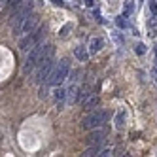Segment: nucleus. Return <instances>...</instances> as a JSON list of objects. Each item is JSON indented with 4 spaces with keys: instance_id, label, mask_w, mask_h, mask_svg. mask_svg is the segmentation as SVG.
<instances>
[{
    "instance_id": "f257e3e1",
    "label": "nucleus",
    "mask_w": 157,
    "mask_h": 157,
    "mask_svg": "<svg viewBox=\"0 0 157 157\" xmlns=\"http://www.w3.org/2000/svg\"><path fill=\"white\" fill-rule=\"evenodd\" d=\"M68 70H70V61L68 59H63L55 68L51 70L49 78H48V85H61L66 78H68Z\"/></svg>"
},
{
    "instance_id": "f03ea898",
    "label": "nucleus",
    "mask_w": 157,
    "mask_h": 157,
    "mask_svg": "<svg viewBox=\"0 0 157 157\" xmlns=\"http://www.w3.org/2000/svg\"><path fill=\"white\" fill-rule=\"evenodd\" d=\"M44 44L40 42V44H36L34 48L30 49V53H29V57H27V61H25V66H23V72L25 74H29L30 70H34L36 66L42 63V55H44Z\"/></svg>"
},
{
    "instance_id": "7ed1b4c3",
    "label": "nucleus",
    "mask_w": 157,
    "mask_h": 157,
    "mask_svg": "<svg viewBox=\"0 0 157 157\" xmlns=\"http://www.w3.org/2000/svg\"><path fill=\"white\" fill-rule=\"evenodd\" d=\"M32 13V2H25V4H21L15 12H13V17H12V29H13V32L17 34V30H19V27L23 25V21L29 17Z\"/></svg>"
},
{
    "instance_id": "20e7f679",
    "label": "nucleus",
    "mask_w": 157,
    "mask_h": 157,
    "mask_svg": "<svg viewBox=\"0 0 157 157\" xmlns=\"http://www.w3.org/2000/svg\"><path fill=\"white\" fill-rule=\"evenodd\" d=\"M42 36H44V29L38 27L36 30H32V32H29V34H25V38L19 42V49H21V51H29V49H32L36 44L42 42Z\"/></svg>"
},
{
    "instance_id": "39448f33",
    "label": "nucleus",
    "mask_w": 157,
    "mask_h": 157,
    "mask_svg": "<svg viewBox=\"0 0 157 157\" xmlns=\"http://www.w3.org/2000/svg\"><path fill=\"white\" fill-rule=\"evenodd\" d=\"M106 117H108V112L97 110V112H91L89 116L83 117L82 125H83V129H95V127H98V125H102V123L106 121Z\"/></svg>"
},
{
    "instance_id": "423d86ee",
    "label": "nucleus",
    "mask_w": 157,
    "mask_h": 157,
    "mask_svg": "<svg viewBox=\"0 0 157 157\" xmlns=\"http://www.w3.org/2000/svg\"><path fill=\"white\" fill-rule=\"evenodd\" d=\"M53 68H55V63H53V59H51V57H49V59H46V61H42V63H40V70L36 72L34 82H36V83H46Z\"/></svg>"
},
{
    "instance_id": "0eeeda50",
    "label": "nucleus",
    "mask_w": 157,
    "mask_h": 157,
    "mask_svg": "<svg viewBox=\"0 0 157 157\" xmlns=\"http://www.w3.org/2000/svg\"><path fill=\"white\" fill-rule=\"evenodd\" d=\"M38 25H40V17H38V15H34V13H30V15L23 21V25L19 27L17 34H29V32L36 30V29H38Z\"/></svg>"
},
{
    "instance_id": "6e6552de",
    "label": "nucleus",
    "mask_w": 157,
    "mask_h": 157,
    "mask_svg": "<svg viewBox=\"0 0 157 157\" xmlns=\"http://www.w3.org/2000/svg\"><path fill=\"white\" fill-rule=\"evenodd\" d=\"M106 134H108V131H106V129L93 131V132L85 138V142H87L89 146H91V144H100V142H102V138H106Z\"/></svg>"
},
{
    "instance_id": "1a4fd4ad",
    "label": "nucleus",
    "mask_w": 157,
    "mask_h": 157,
    "mask_svg": "<svg viewBox=\"0 0 157 157\" xmlns=\"http://www.w3.org/2000/svg\"><path fill=\"white\" fill-rule=\"evenodd\" d=\"M97 104H98V97H95V95H93V97H91V95H87V97H85V100H83V106H85L87 110L95 108Z\"/></svg>"
},
{
    "instance_id": "9d476101",
    "label": "nucleus",
    "mask_w": 157,
    "mask_h": 157,
    "mask_svg": "<svg viewBox=\"0 0 157 157\" xmlns=\"http://www.w3.org/2000/svg\"><path fill=\"white\" fill-rule=\"evenodd\" d=\"M102 40L100 38H91V42H89V49H91V53H97V51H100V48H102Z\"/></svg>"
},
{
    "instance_id": "9b49d317",
    "label": "nucleus",
    "mask_w": 157,
    "mask_h": 157,
    "mask_svg": "<svg viewBox=\"0 0 157 157\" xmlns=\"http://www.w3.org/2000/svg\"><path fill=\"white\" fill-rule=\"evenodd\" d=\"M98 151H100V146L98 144H91V148H87L83 151V157H95V155H98Z\"/></svg>"
},
{
    "instance_id": "f8f14e48",
    "label": "nucleus",
    "mask_w": 157,
    "mask_h": 157,
    "mask_svg": "<svg viewBox=\"0 0 157 157\" xmlns=\"http://www.w3.org/2000/svg\"><path fill=\"white\" fill-rule=\"evenodd\" d=\"M116 25H117L119 29H129V27H131V23L127 21V15H125V13L119 15V17H116Z\"/></svg>"
},
{
    "instance_id": "ddd939ff",
    "label": "nucleus",
    "mask_w": 157,
    "mask_h": 157,
    "mask_svg": "<svg viewBox=\"0 0 157 157\" xmlns=\"http://www.w3.org/2000/svg\"><path fill=\"white\" fill-rule=\"evenodd\" d=\"M74 55H76L78 61H87V57H89L87 51H85V48H76L74 49Z\"/></svg>"
},
{
    "instance_id": "4468645a",
    "label": "nucleus",
    "mask_w": 157,
    "mask_h": 157,
    "mask_svg": "<svg viewBox=\"0 0 157 157\" xmlns=\"http://www.w3.org/2000/svg\"><path fill=\"white\" fill-rule=\"evenodd\" d=\"M134 12V0H125V15H131Z\"/></svg>"
},
{
    "instance_id": "2eb2a0df",
    "label": "nucleus",
    "mask_w": 157,
    "mask_h": 157,
    "mask_svg": "<svg viewBox=\"0 0 157 157\" xmlns=\"http://www.w3.org/2000/svg\"><path fill=\"white\" fill-rule=\"evenodd\" d=\"M66 95L70 97V100H72V102H76V100H78V87H76V85H74V87H70L68 91H66Z\"/></svg>"
},
{
    "instance_id": "dca6fc26",
    "label": "nucleus",
    "mask_w": 157,
    "mask_h": 157,
    "mask_svg": "<svg viewBox=\"0 0 157 157\" xmlns=\"http://www.w3.org/2000/svg\"><path fill=\"white\" fill-rule=\"evenodd\" d=\"M123 125H125V116L119 112V114L116 116V127H117V129H123Z\"/></svg>"
},
{
    "instance_id": "f3484780",
    "label": "nucleus",
    "mask_w": 157,
    "mask_h": 157,
    "mask_svg": "<svg viewBox=\"0 0 157 157\" xmlns=\"http://www.w3.org/2000/svg\"><path fill=\"white\" fill-rule=\"evenodd\" d=\"M55 98H57V100H64L66 98V89H57V91H55Z\"/></svg>"
},
{
    "instance_id": "a211bd4d",
    "label": "nucleus",
    "mask_w": 157,
    "mask_h": 157,
    "mask_svg": "<svg viewBox=\"0 0 157 157\" xmlns=\"http://www.w3.org/2000/svg\"><path fill=\"white\" fill-rule=\"evenodd\" d=\"M70 29H72V25H70V23H68V25H64V27L61 29V38H66V36H68Z\"/></svg>"
},
{
    "instance_id": "6ab92c4d",
    "label": "nucleus",
    "mask_w": 157,
    "mask_h": 157,
    "mask_svg": "<svg viewBox=\"0 0 157 157\" xmlns=\"http://www.w3.org/2000/svg\"><path fill=\"white\" fill-rule=\"evenodd\" d=\"M150 10H151V15H157V0H150Z\"/></svg>"
},
{
    "instance_id": "aec40b11",
    "label": "nucleus",
    "mask_w": 157,
    "mask_h": 157,
    "mask_svg": "<svg viewBox=\"0 0 157 157\" xmlns=\"http://www.w3.org/2000/svg\"><path fill=\"white\" fill-rule=\"evenodd\" d=\"M134 51H136L138 55H144V53H146V46H144V44H138V46L134 48Z\"/></svg>"
},
{
    "instance_id": "412c9836",
    "label": "nucleus",
    "mask_w": 157,
    "mask_h": 157,
    "mask_svg": "<svg viewBox=\"0 0 157 157\" xmlns=\"http://www.w3.org/2000/svg\"><path fill=\"white\" fill-rule=\"evenodd\" d=\"M10 2H12V10L15 12V10H17L21 4H23V0H10Z\"/></svg>"
},
{
    "instance_id": "4be33fe9",
    "label": "nucleus",
    "mask_w": 157,
    "mask_h": 157,
    "mask_svg": "<svg viewBox=\"0 0 157 157\" xmlns=\"http://www.w3.org/2000/svg\"><path fill=\"white\" fill-rule=\"evenodd\" d=\"M98 155H100V157H106V155H112V150H110V148H106V150H100V151H98Z\"/></svg>"
},
{
    "instance_id": "5701e85b",
    "label": "nucleus",
    "mask_w": 157,
    "mask_h": 157,
    "mask_svg": "<svg viewBox=\"0 0 157 157\" xmlns=\"http://www.w3.org/2000/svg\"><path fill=\"white\" fill-rule=\"evenodd\" d=\"M51 2H53L55 6H61V8L64 6V0H51Z\"/></svg>"
},
{
    "instance_id": "b1692460",
    "label": "nucleus",
    "mask_w": 157,
    "mask_h": 157,
    "mask_svg": "<svg viewBox=\"0 0 157 157\" xmlns=\"http://www.w3.org/2000/svg\"><path fill=\"white\" fill-rule=\"evenodd\" d=\"M85 2V6H93V0H83Z\"/></svg>"
},
{
    "instance_id": "393cba45",
    "label": "nucleus",
    "mask_w": 157,
    "mask_h": 157,
    "mask_svg": "<svg viewBox=\"0 0 157 157\" xmlns=\"http://www.w3.org/2000/svg\"><path fill=\"white\" fill-rule=\"evenodd\" d=\"M153 80H155V83H157V68L153 70Z\"/></svg>"
},
{
    "instance_id": "a878e982",
    "label": "nucleus",
    "mask_w": 157,
    "mask_h": 157,
    "mask_svg": "<svg viewBox=\"0 0 157 157\" xmlns=\"http://www.w3.org/2000/svg\"><path fill=\"white\" fill-rule=\"evenodd\" d=\"M155 53H157V46H155Z\"/></svg>"
}]
</instances>
